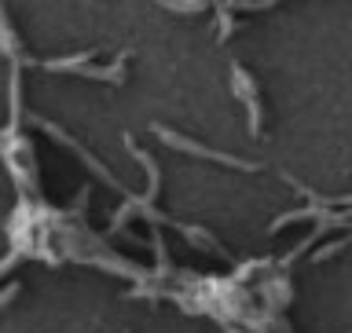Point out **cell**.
Returning <instances> with one entry per match:
<instances>
[{"label":"cell","mask_w":352,"mask_h":333,"mask_svg":"<svg viewBox=\"0 0 352 333\" xmlns=\"http://www.w3.org/2000/svg\"><path fill=\"white\" fill-rule=\"evenodd\" d=\"M154 136H158V139H165V143H169V147H176V150H184V154H198V158H213V161H224V165H231V169H250V172H257V169H261L257 161H239V158H228V154L206 150V147H198V143L184 139V136H176V132H169V128H154Z\"/></svg>","instance_id":"cell-1"},{"label":"cell","mask_w":352,"mask_h":333,"mask_svg":"<svg viewBox=\"0 0 352 333\" xmlns=\"http://www.w3.org/2000/svg\"><path fill=\"white\" fill-rule=\"evenodd\" d=\"M11 297H19V282H11L8 290H0V304H8Z\"/></svg>","instance_id":"cell-3"},{"label":"cell","mask_w":352,"mask_h":333,"mask_svg":"<svg viewBox=\"0 0 352 333\" xmlns=\"http://www.w3.org/2000/svg\"><path fill=\"white\" fill-rule=\"evenodd\" d=\"M231 73H235V88H239V99H242V103L250 106V132H253V136H257V132H261V106H257V88H253V81H250L246 73H242V66H235V70H231Z\"/></svg>","instance_id":"cell-2"}]
</instances>
